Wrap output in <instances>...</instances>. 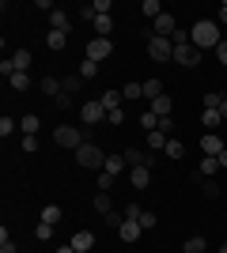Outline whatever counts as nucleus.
<instances>
[{
	"instance_id": "1",
	"label": "nucleus",
	"mask_w": 227,
	"mask_h": 253,
	"mask_svg": "<svg viewBox=\"0 0 227 253\" xmlns=\"http://www.w3.org/2000/svg\"><path fill=\"white\" fill-rule=\"evenodd\" d=\"M189 42L197 45V49L205 53V49H216L224 38H220V23H212V19H197L193 23V31H189Z\"/></svg>"
},
{
	"instance_id": "2",
	"label": "nucleus",
	"mask_w": 227,
	"mask_h": 253,
	"mask_svg": "<svg viewBox=\"0 0 227 253\" xmlns=\"http://www.w3.org/2000/svg\"><path fill=\"white\" fill-rule=\"evenodd\" d=\"M72 155H76V163H80L84 170H102L106 167V151L95 148V144H84V148H76Z\"/></svg>"
},
{
	"instance_id": "3",
	"label": "nucleus",
	"mask_w": 227,
	"mask_h": 253,
	"mask_svg": "<svg viewBox=\"0 0 227 253\" xmlns=\"http://www.w3.org/2000/svg\"><path fill=\"white\" fill-rule=\"evenodd\" d=\"M53 140L61 144V148H68V151H76V148H84V144H87L84 132H80V128H72V125H57V128H53Z\"/></svg>"
},
{
	"instance_id": "4",
	"label": "nucleus",
	"mask_w": 227,
	"mask_h": 253,
	"mask_svg": "<svg viewBox=\"0 0 227 253\" xmlns=\"http://www.w3.org/2000/svg\"><path fill=\"white\" fill-rule=\"evenodd\" d=\"M148 57L155 64L174 61V42H171V38H151V42H148Z\"/></svg>"
},
{
	"instance_id": "5",
	"label": "nucleus",
	"mask_w": 227,
	"mask_h": 253,
	"mask_svg": "<svg viewBox=\"0 0 227 253\" xmlns=\"http://www.w3.org/2000/svg\"><path fill=\"white\" fill-rule=\"evenodd\" d=\"M84 57H87V61H95V64H102L106 57H114V42H110V38H91Z\"/></svg>"
},
{
	"instance_id": "6",
	"label": "nucleus",
	"mask_w": 227,
	"mask_h": 253,
	"mask_svg": "<svg viewBox=\"0 0 227 253\" xmlns=\"http://www.w3.org/2000/svg\"><path fill=\"white\" fill-rule=\"evenodd\" d=\"M174 64H182V68H197V64H201V49H197L193 42L174 45Z\"/></svg>"
},
{
	"instance_id": "7",
	"label": "nucleus",
	"mask_w": 227,
	"mask_h": 253,
	"mask_svg": "<svg viewBox=\"0 0 227 253\" xmlns=\"http://www.w3.org/2000/svg\"><path fill=\"white\" fill-rule=\"evenodd\" d=\"M80 121H84V125H98V121H106V106L98 102H84L80 106Z\"/></svg>"
},
{
	"instance_id": "8",
	"label": "nucleus",
	"mask_w": 227,
	"mask_h": 253,
	"mask_svg": "<svg viewBox=\"0 0 227 253\" xmlns=\"http://www.w3.org/2000/svg\"><path fill=\"white\" fill-rule=\"evenodd\" d=\"M151 31H155V38H174V31H178V19H174L171 11H163L159 19L151 23Z\"/></svg>"
},
{
	"instance_id": "9",
	"label": "nucleus",
	"mask_w": 227,
	"mask_h": 253,
	"mask_svg": "<svg viewBox=\"0 0 227 253\" xmlns=\"http://www.w3.org/2000/svg\"><path fill=\"white\" fill-rule=\"evenodd\" d=\"M129 185L133 189H148L151 185V167H129Z\"/></svg>"
},
{
	"instance_id": "10",
	"label": "nucleus",
	"mask_w": 227,
	"mask_h": 253,
	"mask_svg": "<svg viewBox=\"0 0 227 253\" xmlns=\"http://www.w3.org/2000/svg\"><path fill=\"white\" fill-rule=\"evenodd\" d=\"M201 151H205V155H216V159H220L227 148H224V140H220L216 132H205V136H201Z\"/></svg>"
},
{
	"instance_id": "11",
	"label": "nucleus",
	"mask_w": 227,
	"mask_h": 253,
	"mask_svg": "<svg viewBox=\"0 0 227 253\" xmlns=\"http://www.w3.org/2000/svg\"><path fill=\"white\" fill-rule=\"evenodd\" d=\"M189 178H193L197 185H201V193H205L208 201H220V197H224V193H220V185H216V181H212V178H201L197 170H193V174H189Z\"/></svg>"
},
{
	"instance_id": "12",
	"label": "nucleus",
	"mask_w": 227,
	"mask_h": 253,
	"mask_svg": "<svg viewBox=\"0 0 227 253\" xmlns=\"http://www.w3.org/2000/svg\"><path fill=\"white\" fill-rule=\"evenodd\" d=\"M72 250H76V253L95 250V234H91V231H76V234H72Z\"/></svg>"
},
{
	"instance_id": "13",
	"label": "nucleus",
	"mask_w": 227,
	"mask_h": 253,
	"mask_svg": "<svg viewBox=\"0 0 227 253\" xmlns=\"http://www.w3.org/2000/svg\"><path fill=\"white\" fill-rule=\"evenodd\" d=\"M148 110H151L155 117H171L174 102H171V95H159V98H151V102H148Z\"/></svg>"
},
{
	"instance_id": "14",
	"label": "nucleus",
	"mask_w": 227,
	"mask_h": 253,
	"mask_svg": "<svg viewBox=\"0 0 227 253\" xmlns=\"http://www.w3.org/2000/svg\"><path fill=\"white\" fill-rule=\"evenodd\" d=\"M118 234H121V242H136V238L144 234V227H140V223H133V219H125L118 227Z\"/></svg>"
},
{
	"instance_id": "15",
	"label": "nucleus",
	"mask_w": 227,
	"mask_h": 253,
	"mask_svg": "<svg viewBox=\"0 0 227 253\" xmlns=\"http://www.w3.org/2000/svg\"><path fill=\"white\" fill-rule=\"evenodd\" d=\"M220 159L216 155H201V167H197V174H201V178H212V174H220Z\"/></svg>"
},
{
	"instance_id": "16",
	"label": "nucleus",
	"mask_w": 227,
	"mask_h": 253,
	"mask_svg": "<svg viewBox=\"0 0 227 253\" xmlns=\"http://www.w3.org/2000/svg\"><path fill=\"white\" fill-rule=\"evenodd\" d=\"M98 102L106 106V114H114V110H121V106H125V95H121V91H102V98H98Z\"/></svg>"
},
{
	"instance_id": "17",
	"label": "nucleus",
	"mask_w": 227,
	"mask_h": 253,
	"mask_svg": "<svg viewBox=\"0 0 227 253\" xmlns=\"http://www.w3.org/2000/svg\"><path fill=\"white\" fill-rule=\"evenodd\" d=\"M102 170L114 174V178H121V170H129V163H125V155L118 151V155H106V167H102Z\"/></svg>"
},
{
	"instance_id": "18",
	"label": "nucleus",
	"mask_w": 227,
	"mask_h": 253,
	"mask_svg": "<svg viewBox=\"0 0 227 253\" xmlns=\"http://www.w3.org/2000/svg\"><path fill=\"white\" fill-rule=\"evenodd\" d=\"M95 38H110V31H114V15H95Z\"/></svg>"
},
{
	"instance_id": "19",
	"label": "nucleus",
	"mask_w": 227,
	"mask_h": 253,
	"mask_svg": "<svg viewBox=\"0 0 227 253\" xmlns=\"http://www.w3.org/2000/svg\"><path fill=\"white\" fill-rule=\"evenodd\" d=\"M68 27H72V19H68V11H61V8H57L53 15H49V31H65V34H68Z\"/></svg>"
},
{
	"instance_id": "20",
	"label": "nucleus",
	"mask_w": 227,
	"mask_h": 253,
	"mask_svg": "<svg viewBox=\"0 0 227 253\" xmlns=\"http://www.w3.org/2000/svg\"><path fill=\"white\" fill-rule=\"evenodd\" d=\"M38 87H42V95H49V98H57V95H61V91H65L57 76H42V84H38Z\"/></svg>"
},
{
	"instance_id": "21",
	"label": "nucleus",
	"mask_w": 227,
	"mask_h": 253,
	"mask_svg": "<svg viewBox=\"0 0 227 253\" xmlns=\"http://www.w3.org/2000/svg\"><path fill=\"white\" fill-rule=\"evenodd\" d=\"M45 45H49L53 53H61V49L68 45V34H65V31H49V34H45Z\"/></svg>"
},
{
	"instance_id": "22",
	"label": "nucleus",
	"mask_w": 227,
	"mask_h": 253,
	"mask_svg": "<svg viewBox=\"0 0 227 253\" xmlns=\"http://www.w3.org/2000/svg\"><path fill=\"white\" fill-rule=\"evenodd\" d=\"M11 64H15V72H31V49H15Z\"/></svg>"
},
{
	"instance_id": "23",
	"label": "nucleus",
	"mask_w": 227,
	"mask_h": 253,
	"mask_svg": "<svg viewBox=\"0 0 227 253\" xmlns=\"http://www.w3.org/2000/svg\"><path fill=\"white\" fill-rule=\"evenodd\" d=\"M61 219H65V211L57 208V204H45V208H42V223H49V227H57V223H61Z\"/></svg>"
},
{
	"instance_id": "24",
	"label": "nucleus",
	"mask_w": 227,
	"mask_h": 253,
	"mask_svg": "<svg viewBox=\"0 0 227 253\" xmlns=\"http://www.w3.org/2000/svg\"><path fill=\"white\" fill-rule=\"evenodd\" d=\"M84 84H87V80H84V76H80V72H68L65 80H61V87H65L68 95H76V91H80V87H84Z\"/></svg>"
},
{
	"instance_id": "25",
	"label": "nucleus",
	"mask_w": 227,
	"mask_h": 253,
	"mask_svg": "<svg viewBox=\"0 0 227 253\" xmlns=\"http://www.w3.org/2000/svg\"><path fill=\"white\" fill-rule=\"evenodd\" d=\"M167 132H148V151H155V155H159V151H167Z\"/></svg>"
},
{
	"instance_id": "26",
	"label": "nucleus",
	"mask_w": 227,
	"mask_h": 253,
	"mask_svg": "<svg viewBox=\"0 0 227 253\" xmlns=\"http://www.w3.org/2000/svg\"><path fill=\"white\" fill-rule=\"evenodd\" d=\"M38 125H42V117H38V114H27V117H23V121H19L23 136H34V132H38Z\"/></svg>"
},
{
	"instance_id": "27",
	"label": "nucleus",
	"mask_w": 227,
	"mask_h": 253,
	"mask_svg": "<svg viewBox=\"0 0 227 253\" xmlns=\"http://www.w3.org/2000/svg\"><path fill=\"white\" fill-rule=\"evenodd\" d=\"M220 121H224V117H220V110H201V125H205L208 132H212V128H220Z\"/></svg>"
},
{
	"instance_id": "28",
	"label": "nucleus",
	"mask_w": 227,
	"mask_h": 253,
	"mask_svg": "<svg viewBox=\"0 0 227 253\" xmlns=\"http://www.w3.org/2000/svg\"><path fill=\"white\" fill-rule=\"evenodd\" d=\"M140 11H144V15H148L151 23H155V19H159V15H163V4H159V0H144V4H140Z\"/></svg>"
},
{
	"instance_id": "29",
	"label": "nucleus",
	"mask_w": 227,
	"mask_h": 253,
	"mask_svg": "<svg viewBox=\"0 0 227 253\" xmlns=\"http://www.w3.org/2000/svg\"><path fill=\"white\" fill-rule=\"evenodd\" d=\"M159 95H167L159 80H144V98H148V102H151V98H159Z\"/></svg>"
},
{
	"instance_id": "30",
	"label": "nucleus",
	"mask_w": 227,
	"mask_h": 253,
	"mask_svg": "<svg viewBox=\"0 0 227 253\" xmlns=\"http://www.w3.org/2000/svg\"><path fill=\"white\" fill-rule=\"evenodd\" d=\"M121 95H125V102H136V98H144V84H125Z\"/></svg>"
},
{
	"instance_id": "31",
	"label": "nucleus",
	"mask_w": 227,
	"mask_h": 253,
	"mask_svg": "<svg viewBox=\"0 0 227 253\" xmlns=\"http://www.w3.org/2000/svg\"><path fill=\"white\" fill-rule=\"evenodd\" d=\"M95 211H98V215L114 211V201H110V193H95Z\"/></svg>"
},
{
	"instance_id": "32",
	"label": "nucleus",
	"mask_w": 227,
	"mask_h": 253,
	"mask_svg": "<svg viewBox=\"0 0 227 253\" xmlns=\"http://www.w3.org/2000/svg\"><path fill=\"white\" fill-rule=\"evenodd\" d=\"M163 155H167V159H182L185 144H182V140H167V151H163Z\"/></svg>"
},
{
	"instance_id": "33",
	"label": "nucleus",
	"mask_w": 227,
	"mask_h": 253,
	"mask_svg": "<svg viewBox=\"0 0 227 253\" xmlns=\"http://www.w3.org/2000/svg\"><path fill=\"white\" fill-rule=\"evenodd\" d=\"M76 72L84 76V80H95V76H98V64H95V61H87V57H84V61H80V68H76Z\"/></svg>"
},
{
	"instance_id": "34",
	"label": "nucleus",
	"mask_w": 227,
	"mask_h": 253,
	"mask_svg": "<svg viewBox=\"0 0 227 253\" xmlns=\"http://www.w3.org/2000/svg\"><path fill=\"white\" fill-rule=\"evenodd\" d=\"M208 250V242H205V234H193L189 242H185V253H205Z\"/></svg>"
},
{
	"instance_id": "35",
	"label": "nucleus",
	"mask_w": 227,
	"mask_h": 253,
	"mask_svg": "<svg viewBox=\"0 0 227 253\" xmlns=\"http://www.w3.org/2000/svg\"><path fill=\"white\" fill-rule=\"evenodd\" d=\"M140 128H144V132H155V128H159V117L151 114V110H144V114H140Z\"/></svg>"
},
{
	"instance_id": "36",
	"label": "nucleus",
	"mask_w": 227,
	"mask_h": 253,
	"mask_svg": "<svg viewBox=\"0 0 227 253\" xmlns=\"http://www.w3.org/2000/svg\"><path fill=\"white\" fill-rule=\"evenodd\" d=\"M114 185H118V178H114V174H106V170H98V193H110Z\"/></svg>"
},
{
	"instance_id": "37",
	"label": "nucleus",
	"mask_w": 227,
	"mask_h": 253,
	"mask_svg": "<svg viewBox=\"0 0 227 253\" xmlns=\"http://www.w3.org/2000/svg\"><path fill=\"white\" fill-rule=\"evenodd\" d=\"M8 84H11V91H27V87H31V76H27V72H15Z\"/></svg>"
},
{
	"instance_id": "38",
	"label": "nucleus",
	"mask_w": 227,
	"mask_h": 253,
	"mask_svg": "<svg viewBox=\"0 0 227 253\" xmlns=\"http://www.w3.org/2000/svg\"><path fill=\"white\" fill-rule=\"evenodd\" d=\"M0 253H19V250H15V242L8 238V227H0Z\"/></svg>"
},
{
	"instance_id": "39",
	"label": "nucleus",
	"mask_w": 227,
	"mask_h": 253,
	"mask_svg": "<svg viewBox=\"0 0 227 253\" xmlns=\"http://www.w3.org/2000/svg\"><path fill=\"white\" fill-rule=\"evenodd\" d=\"M220 102H224V95H216V91H208V95L201 98V106H205V110H220Z\"/></svg>"
},
{
	"instance_id": "40",
	"label": "nucleus",
	"mask_w": 227,
	"mask_h": 253,
	"mask_svg": "<svg viewBox=\"0 0 227 253\" xmlns=\"http://www.w3.org/2000/svg\"><path fill=\"white\" fill-rule=\"evenodd\" d=\"M140 227H144V231H151V227H159V215L144 208V215H140Z\"/></svg>"
},
{
	"instance_id": "41",
	"label": "nucleus",
	"mask_w": 227,
	"mask_h": 253,
	"mask_svg": "<svg viewBox=\"0 0 227 253\" xmlns=\"http://www.w3.org/2000/svg\"><path fill=\"white\" fill-rule=\"evenodd\" d=\"M34 238H38V242H49V238H53V227H49V223H38Z\"/></svg>"
},
{
	"instance_id": "42",
	"label": "nucleus",
	"mask_w": 227,
	"mask_h": 253,
	"mask_svg": "<svg viewBox=\"0 0 227 253\" xmlns=\"http://www.w3.org/2000/svg\"><path fill=\"white\" fill-rule=\"evenodd\" d=\"M15 128H19V125H15V121H11L8 114L0 117V136H11V132H15Z\"/></svg>"
},
{
	"instance_id": "43",
	"label": "nucleus",
	"mask_w": 227,
	"mask_h": 253,
	"mask_svg": "<svg viewBox=\"0 0 227 253\" xmlns=\"http://www.w3.org/2000/svg\"><path fill=\"white\" fill-rule=\"evenodd\" d=\"M91 8H95V15H110V11H114V0H95Z\"/></svg>"
},
{
	"instance_id": "44",
	"label": "nucleus",
	"mask_w": 227,
	"mask_h": 253,
	"mask_svg": "<svg viewBox=\"0 0 227 253\" xmlns=\"http://www.w3.org/2000/svg\"><path fill=\"white\" fill-rule=\"evenodd\" d=\"M140 215H144V208H140V204H129V208H125V219L140 223Z\"/></svg>"
},
{
	"instance_id": "45",
	"label": "nucleus",
	"mask_w": 227,
	"mask_h": 253,
	"mask_svg": "<svg viewBox=\"0 0 227 253\" xmlns=\"http://www.w3.org/2000/svg\"><path fill=\"white\" fill-rule=\"evenodd\" d=\"M19 148H23V151H38V136H23Z\"/></svg>"
},
{
	"instance_id": "46",
	"label": "nucleus",
	"mask_w": 227,
	"mask_h": 253,
	"mask_svg": "<svg viewBox=\"0 0 227 253\" xmlns=\"http://www.w3.org/2000/svg\"><path fill=\"white\" fill-rule=\"evenodd\" d=\"M155 132H174V117H159V128Z\"/></svg>"
},
{
	"instance_id": "47",
	"label": "nucleus",
	"mask_w": 227,
	"mask_h": 253,
	"mask_svg": "<svg viewBox=\"0 0 227 253\" xmlns=\"http://www.w3.org/2000/svg\"><path fill=\"white\" fill-rule=\"evenodd\" d=\"M68 98H72V95H68V91H61V95L53 98V106H57V110H68Z\"/></svg>"
},
{
	"instance_id": "48",
	"label": "nucleus",
	"mask_w": 227,
	"mask_h": 253,
	"mask_svg": "<svg viewBox=\"0 0 227 253\" xmlns=\"http://www.w3.org/2000/svg\"><path fill=\"white\" fill-rule=\"evenodd\" d=\"M106 121H110V125H121V121H125V110H114V114H106Z\"/></svg>"
},
{
	"instance_id": "49",
	"label": "nucleus",
	"mask_w": 227,
	"mask_h": 253,
	"mask_svg": "<svg viewBox=\"0 0 227 253\" xmlns=\"http://www.w3.org/2000/svg\"><path fill=\"white\" fill-rule=\"evenodd\" d=\"M216 57H220V64L227 68V42H220V45H216Z\"/></svg>"
},
{
	"instance_id": "50",
	"label": "nucleus",
	"mask_w": 227,
	"mask_h": 253,
	"mask_svg": "<svg viewBox=\"0 0 227 253\" xmlns=\"http://www.w3.org/2000/svg\"><path fill=\"white\" fill-rule=\"evenodd\" d=\"M53 253H76V250H72V242H65V246H57Z\"/></svg>"
},
{
	"instance_id": "51",
	"label": "nucleus",
	"mask_w": 227,
	"mask_h": 253,
	"mask_svg": "<svg viewBox=\"0 0 227 253\" xmlns=\"http://www.w3.org/2000/svg\"><path fill=\"white\" fill-rule=\"evenodd\" d=\"M220 23H227V0L220 4Z\"/></svg>"
},
{
	"instance_id": "52",
	"label": "nucleus",
	"mask_w": 227,
	"mask_h": 253,
	"mask_svg": "<svg viewBox=\"0 0 227 253\" xmlns=\"http://www.w3.org/2000/svg\"><path fill=\"white\" fill-rule=\"evenodd\" d=\"M220 117L227 121V95H224V102H220Z\"/></svg>"
},
{
	"instance_id": "53",
	"label": "nucleus",
	"mask_w": 227,
	"mask_h": 253,
	"mask_svg": "<svg viewBox=\"0 0 227 253\" xmlns=\"http://www.w3.org/2000/svg\"><path fill=\"white\" fill-rule=\"evenodd\" d=\"M220 167H227V151H224V155H220Z\"/></svg>"
},
{
	"instance_id": "54",
	"label": "nucleus",
	"mask_w": 227,
	"mask_h": 253,
	"mask_svg": "<svg viewBox=\"0 0 227 253\" xmlns=\"http://www.w3.org/2000/svg\"><path fill=\"white\" fill-rule=\"evenodd\" d=\"M220 253H227V242H224V246H220Z\"/></svg>"
},
{
	"instance_id": "55",
	"label": "nucleus",
	"mask_w": 227,
	"mask_h": 253,
	"mask_svg": "<svg viewBox=\"0 0 227 253\" xmlns=\"http://www.w3.org/2000/svg\"><path fill=\"white\" fill-rule=\"evenodd\" d=\"M182 253H185V250H182Z\"/></svg>"
}]
</instances>
